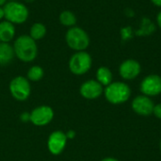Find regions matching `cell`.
Listing matches in <instances>:
<instances>
[{
	"label": "cell",
	"instance_id": "obj_1",
	"mask_svg": "<svg viewBox=\"0 0 161 161\" xmlns=\"http://www.w3.org/2000/svg\"><path fill=\"white\" fill-rule=\"evenodd\" d=\"M14 54L21 61L31 62L38 56V45L29 35L19 36L13 43Z\"/></svg>",
	"mask_w": 161,
	"mask_h": 161
},
{
	"label": "cell",
	"instance_id": "obj_2",
	"mask_svg": "<svg viewBox=\"0 0 161 161\" xmlns=\"http://www.w3.org/2000/svg\"><path fill=\"white\" fill-rule=\"evenodd\" d=\"M5 19L13 25L24 24L29 15L28 8L25 5L18 1H8L3 6Z\"/></svg>",
	"mask_w": 161,
	"mask_h": 161
},
{
	"label": "cell",
	"instance_id": "obj_3",
	"mask_svg": "<svg viewBox=\"0 0 161 161\" xmlns=\"http://www.w3.org/2000/svg\"><path fill=\"white\" fill-rule=\"evenodd\" d=\"M67 45L75 51H85L90 45V37L88 33L79 26L70 27L65 34Z\"/></svg>",
	"mask_w": 161,
	"mask_h": 161
},
{
	"label": "cell",
	"instance_id": "obj_4",
	"mask_svg": "<svg viewBox=\"0 0 161 161\" xmlns=\"http://www.w3.org/2000/svg\"><path fill=\"white\" fill-rule=\"evenodd\" d=\"M105 96L111 104H122L130 97V88L123 82H113L107 86Z\"/></svg>",
	"mask_w": 161,
	"mask_h": 161
},
{
	"label": "cell",
	"instance_id": "obj_5",
	"mask_svg": "<svg viewBox=\"0 0 161 161\" xmlns=\"http://www.w3.org/2000/svg\"><path fill=\"white\" fill-rule=\"evenodd\" d=\"M92 59L89 53L85 51H79L75 53L69 60L70 71L76 75L86 74L92 67Z\"/></svg>",
	"mask_w": 161,
	"mask_h": 161
},
{
	"label": "cell",
	"instance_id": "obj_6",
	"mask_svg": "<svg viewBox=\"0 0 161 161\" xmlns=\"http://www.w3.org/2000/svg\"><path fill=\"white\" fill-rule=\"evenodd\" d=\"M9 92L12 97L18 101H25L31 92L29 80L24 76H16L9 83Z\"/></svg>",
	"mask_w": 161,
	"mask_h": 161
},
{
	"label": "cell",
	"instance_id": "obj_7",
	"mask_svg": "<svg viewBox=\"0 0 161 161\" xmlns=\"http://www.w3.org/2000/svg\"><path fill=\"white\" fill-rule=\"evenodd\" d=\"M54 118V111L48 106L35 108L30 113V122L37 126L48 125Z\"/></svg>",
	"mask_w": 161,
	"mask_h": 161
},
{
	"label": "cell",
	"instance_id": "obj_8",
	"mask_svg": "<svg viewBox=\"0 0 161 161\" xmlns=\"http://www.w3.org/2000/svg\"><path fill=\"white\" fill-rule=\"evenodd\" d=\"M67 136L60 130H57L50 134L47 142L48 150L51 154L58 156L64 150L67 143Z\"/></svg>",
	"mask_w": 161,
	"mask_h": 161
},
{
	"label": "cell",
	"instance_id": "obj_9",
	"mask_svg": "<svg viewBox=\"0 0 161 161\" xmlns=\"http://www.w3.org/2000/svg\"><path fill=\"white\" fill-rule=\"evenodd\" d=\"M141 91L146 96L158 95L161 92V77L158 75L146 76L141 84Z\"/></svg>",
	"mask_w": 161,
	"mask_h": 161
},
{
	"label": "cell",
	"instance_id": "obj_10",
	"mask_svg": "<svg viewBox=\"0 0 161 161\" xmlns=\"http://www.w3.org/2000/svg\"><path fill=\"white\" fill-rule=\"evenodd\" d=\"M154 104L152 100L146 95H140L132 102V108L134 111L142 116H148L153 113Z\"/></svg>",
	"mask_w": 161,
	"mask_h": 161
},
{
	"label": "cell",
	"instance_id": "obj_11",
	"mask_svg": "<svg viewBox=\"0 0 161 161\" xmlns=\"http://www.w3.org/2000/svg\"><path fill=\"white\" fill-rule=\"evenodd\" d=\"M119 72L123 78L127 80L134 79L141 73V65L135 59H126L120 65Z\"/></svg>",
	"mask_w": 161,
	"mask_h": 161
},
{
	"label": "cell",
	"instance_id": "obj_12",
	"mask_svg": "<svg viewBox=\"0 0 161 161\" xmlns=\"http://www.w3.org/2000/svg\"><path fill=\"white\" fill-rule=\"evenodd\" d=\"M103 92V86L97 80H88L80 87V94L86 99H95Z\"/></svg>",
	"mask_w": 161,
	"mask_h": 161
},
{
	"label": "cell",
	"instance_id": "obj_13",
	"mask_svg": "<svg viewBox=\"0 0 161 161\" xmlns=\"http://www.w3.org/2000/svg\"><path fill=\"white\" fill-rule=\"evenodd\" d=\"M15 26L12 23L5 20L0 22V42H9L15 36Z\"/></svg>",
	"mask_w": 161,
	"mask_h": 161
},
{
	"label": "cell",
	"instance_id": "obj_14",
	"mask_svg": "<svg viewBox=\"0 0 161 161\" xmlns=\"http://www.w3.org/2000/svg\"><path fill=\"white\" fill-rule=\"evenodd\" d=\"M14 56L13 46H11L8 42H0V66L9 64Z\"/></svg>",
	"mask_w": 161,
	"mask_h": 161
},
{
	"label": "cell",
	"instance_id": "obj_15",
	"mask_svg": "<svg viewBox=\"0 0 161 161\" xmlns=\"http://www.w3.org/2000/svg\"><path fill=\"white\" fill-rule=\"evenodd\" d=\"M96 78L102 86H108L112 81V73L107 67H100L96 72Z\"/></svg>",
	"mask_w": 161,
	"mask_h": 161
},
{
	"label": "cell",
	"instance_id": "obj_16",
	"mask_svg": "<svg viewBox=\"0 0 161 161\" xmlns=\"http://www.w3.org/2000/svg\"><path fill=\"white\" fill-rule=\"evenodd\" d=\"M46 35V26L42 23H35L30 27L29 36L34 41H40Z\"/></svg>",
	"mask_w": 161,
	"mask_h": 161
},
{
	"label": "cell",
	"instance_id": "obj_17",
	"mask_svg": "<svg viewBox=\"0 0 161 161\" xmlns=\"http://www.w3.org/2000/svg\"><path fill=\"white\" fill-rule=\"evenodd\" d=\"M58 20L62 25L68 26V27H73L76 24V16L71 10H63L59 14Z\"/></svg>",
	"mask_w": 161,
	"mask_h": 161
},
{
	"label": "cell",
	"instance_id": "obj_18",
	"mask_svg": "<svg viewBox=\"0 0 161 161\" xmlns=\"http://www.w3.org/2000/svg\"><path fill=\"white\" fill-rule=\"evenodd\" d=\"M44 72L43 69L41 66L38 65H34L31 68H29V70L27 71V79L30 81H39L43 77Z\"/></svg>",
	"mask_w": 161,
	"mask_h": 161
},
{
	"label": "cell",
	"instance_id": "obj_19",
	"mask_svg": "<svg viewBox=\"0 0 161 161\" xmlns=\"http://www.w3.org/2000/svg\"><path fill=\"white\" fill-rule=\"evenodd\" d=\"M154 114L158 118V119H161V104H158L157 106L154 107V110H153Z\"/></svg>",
	"mask_w": 161,
	"mask_h": 161
},
{
	"label": "cell",
	"instance_id": "obj_20",
	"mask_svg": "<svg viewBox=\"0 0 161 161\" xmlns=\"http://www.w3.org/2000/svg\"><path fill=\"white\" fill-rule=\"evenodd\" d=\"M21 120L23 122H28V121H30V113H27V112L22 113L21 114Z\"/></svg>",
	"mask_w": 161,
	"mask_h": 161
},
{
	"label": "cell",
	"instance_id": "obj_21",
	"mask_svg": "<svg viewBox=\"0 0 161 161\" xmlns=\"http://www.w3.org/2000/svg\"><path fill=\"white\" fill-rule=\"evenodd\" d=\"M66 136H67V139H73L75 136V133L73 130H70V131H68V133L66 134Z\"/></svg>",
	"mask_w": 161,
	"mask_h": 161
},
{
	"label": "cell",
	"instance_id": "obj_22",
	"mask_svg": "<svg viewBox=\"0 0 161 161\" xmlns=\"http://www.w3.org/2000/svg\"><path fill=\"white\" fill-rule=\"evenodd\" d=\"M157 22H158V26L161 28V11H159V13L158 14V17H157Z\"/></svg>",
	"mask_w": 161,
	"mask_h": 161
},
{
	"label": "cell",
	"instance_id": "obj_23",
	"mask_svg": "<svg viewBox=\"0 0 161 161\" xmlns=\"http://www.w3.org/2000/svg\"><path fill=\"white\" fill-rule=\"evenodd\" d=\"M153 2V4H155L156 6L158 7H160L161 8V0H151Z\"/></svg>",
	"mask_w": 161,
	"mask_h": 161
},
{
	"label": "cell",
	"instance_id": "obj_24",
	"mask_svg": "<svg viewBox=\"0 0 161 161\" xmlns=\"http://www.w3.org/2000/svg\"><path fill=\"white\" fill-rule=\"evenodd\" d=\"M5 17L4 15V9H3V7H0V21Z\"/></svg>",
	"mask_w": 161,
	"mask_h": 161
},
{
	"label": "cell",
	"instance_id": "obj_25",
	"mask_svg": "<svg viewBox=\"0 0 161 161\" xmlns=\"http://www.w3.org/2000/svg\"><path fill=\"white\" fill-rule=\"evenodd\" d=\"M102 161H118L115 158H104Z\"/></svg>",
	"mask_w": 161,
	"mask_h": 161
},
{
	"label": "cell",
	"instance_id": "obj_26",
	"mask_svg": "<svg viewBox=\"0 0 161 161\" xmlns=\"http://www.w3.org/2000/svg\"><path fill=\"white\" fill-rule=\"evenodd\" d=\"M7 3V0H0V7L4 6Z\"/></svg>",
	"mask_w": 161,
	"mask_h": 161
},
{
	"label": "cell",
	"instance_id": "obj_27",
	"mask_svg": "<svg viewBox=\"0 0 161 161\" xmlns=\"http://www.w3.org/2000/svg\"><path fill=\"white\" fill-rule=\"evenodd\" d=\"M160 150H161V142H160Z\"/></svg>",
	"mask_w": 161,
	"mask_h": 161
}]
</instances>
